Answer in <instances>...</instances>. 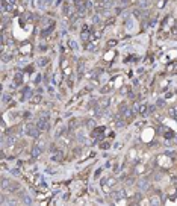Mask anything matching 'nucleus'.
<instances>
[{"label":"nucleus","instance_id":"obj_2","mask_svg":"<svg viewBox=\"0 0 177 206\" xmlns=\"http://www.w3.org/2000/svg\"><path fill=\"white\" fill-rule=\"evenodd\" d=\"M115 183H117V182H115L114 179H109V180L105 179L103 182H101V187H103V189H105V191L108 192V191H110V188H112V187H114Z\"/></svg>","mask_w":177,"mask_h":206},{"label":"nucleus","instance_id":"obj_9","mask_svg":"<svg viewBox=\"0 0 177 206\" xmlns=\"http://www.w3.org/2000/svg\"><path fill=\"white\" fill-rule=\"evenodd\" d=\"M47 62H49V59H46V58H41V59H40V65H46Z\"/></svg>","mask_w":177,"mask_h":206},{"label":"nucleus","instance_id":"obj_6","mask_svg":"<svg viewBox=\"0 0 177 206\" xmlns=\"http://www.w3.org/2000/svg\"><path fill=\"white\" fill-rule=\"evenodd\" d=\"M21 80H23V74H21V73H17V74H15V82L20 84Z\"/></svg>","mask_w":177,"mask_h":206},{"label":"nucleus","instance_id":"obj_3","mask_svg":"<svg viewBox=\"0 0 177 206\" xmlns=\"http://www.w3.org/2000/svg\"><path fill=\"white\" fill-rule=\"evenodd\" d=\"M36 127L40 129V130H47V129H49V121L44 120V118L38 120L36 121Z\"/></svg>","mask_w":177,"mask_h":206},{"label":"nucleus","instance_id":"obj_5","mask_svg":"<svg viewBox=\"0 0 177 206\" xmlns=\"http://www.w3.org/2000/svg\"><path fill=\"white\" fill-rule=\"evenodd\" d=\"M139 6H141V8L150 6V0H139Z\"/></svg>","mask_w":177,"mask_h":206},{"label":"nucleus","instance_id":"obj_10","mask_svg":"<svg viewBox=\"0 0 177 206\" xmlns=\"http://www.w3.org/2000/svg\"><path fill=\"white\" fill-rule=\"evenodd\" d=\"M115 44H117V41H114V40H112V41H109V43H108V47H114Z\"/></svg>","mask_w":177,"mask_h":206},{"label":"nucleus","instance_id":"obj_11","mask_svg":"<svg viewBox=\"0 0 177 206\" xmlns=\"http://www.w3.org/2000/svg\"><path fill=\"white\" fill-rule=\"evenodd\" d=\"M94 23H100V17H99V15H94Z\"/></svg>","mask_w":177,"mask_h":206},{"label":"nucleus","instance_id":"obj_8","mask_svg":"<svg viewBox=\"0 0 177 206\" xmlns=\"http://www.w3.org/2000/svg\"><path fill=\"white\" fill-rule=\"evenodd\" d=\"M139 187H141V189H145V188H147V187H148V185L145 183V180H141V183H139Z\"/></svg>","mask_w":177,"mask_h":206},{"label":"nucleus","instance_id":"obj_4","mask_svg":"<svg viewBox=\"0 0 177 206\" xmlns=\"http://www.w3.org/2000/svg\"><path fill=\"white\" fill-rule=\"evenodd\" d=\"M41 152H42V144H40V146H35L34 147V152H32V154H34L35 158H38Z\"/></svg>","mask_w":177,"mask_h":206},{"label":"nucleus","instance_id":"obj_1","mask_svg":"<svg viewBox=\"0 0 177 206\" xmlns=\"http://www.w3.org/2000/svg\"><path fill=\"white\" fill-rule=\"evenodd\" d=\"M24 133L26 135H29V137H38L40 135V129L38 127H35L32 123H29V124H26L24 126Z\"/></svg>","mask_w":177,"mask_h":206},{"label":"nucleus","instance_id":"obj_7","mask_svg":"<svg viewBox=\"0 0 177 206\" xmlns=\"http://www.w3.org/2000/svg\"><path fill=\"white\" fill-rule=\"evenodd\" d=\"M70 47H71L73 50H77V49H79V47H77V43H76V41H70Z\"/></svg>","mask_w":177,"mask_h":206},{"label":"nucleus","instance_id":"obj_12","mask_svg":"<svg viewBox=\"0 0 177 206\" xmlns=\"http://www.w3.org/2000/svg\"><path fill=\"white\" fill-rule=\"evenodd\" d=\"M40 80H41V76H38L36 79H35V84H40Z\"/></svg>","mask_w":177,"mask_h":206}]
</instances>
